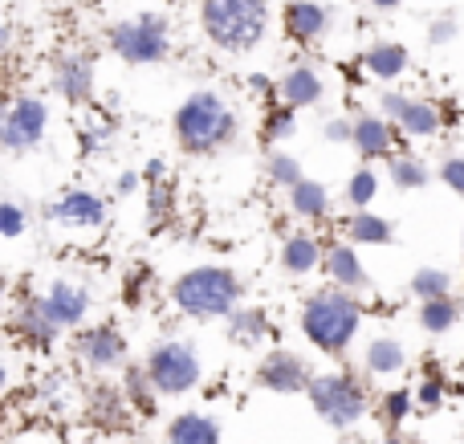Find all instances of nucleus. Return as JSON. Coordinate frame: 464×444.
<instances>
[{"label":"nucleus","mask_w":464,"mask_h":444,"mask_svg":"<svg viewBox=\"0 0 464 444\" xmlns=\"http://www.w3.org/2000/svg\"><path fill=\"white\" fill-rule=\"evenodd\" d=\"M362 323H367L362 294L338 290L330 282L310 290L297 306V334L305 339V347H314L326 359H346V351L359 343Z\"/></svg>","instance_id":"obj_1"},{"label":"nucleus","mask_w":464,"mask_h":444,"mask_svg":"<svg viewBox=\"0 0 464 444\" xmlns=\"http://www.w3.org/2000/svg\"><path fill=\"white\" fill-rule=\"evenodd\" d=\"M171 139L188 159H212L240 139V114L220 90H188L171 111Z\"/></svg>","instance_id":"obj_2"},{"label":"nucleus","mask_w":464,"mask_h":444,"mask_svg":"<svg viewBox=\"0 0 464 444\" xmlns=\"http://www.w3.org/2000/svg\"><path fill=\"white\" fill-rule=\"evenodd\" d=\"M168 302L188 323H228L245 306V277L225 261H200L171 277Z\"/></svg>","instance_id":"obj_3"},{"label":"nucleus","mask_w":464,"mask_h":444,"mask_svg":"<svg viewBox=\"0 0 464 444\" xmlns=\"http://www.w3.org/2000/svg\"><path fill=\"white\" fill-rule=\"evenodd\" d=\"M305 404L314 408L326 429L334 432H351L359 429L362 420L375 408V391H371V375L354 372V367H330V372H318L305 388Z\"/></svg>","instance_id":"obj_4"},{"label":"nucleus","mask_w":464,"mask_h":444,"mask_svg":"<svg viewBox=\"0 0 464 444\" xmlns=\"http://www.w3.org/2000/svg\"><path fill=\"white\" fill-rule=\"evenodd\" d=\"M273 24L269 0H200V29L220 53H253Z\"/></svg>","instance_id":"obj_5"},{"label":"nucleus","mask_w":464,"mask_h":444,"mask_svg":"<svg viewBox=\"0 0 464 444\" xmlns=\"http://www.w3.org/2000/svg\"><path fill=\"white\" fill-rule=\"evenodd\" d=\"M147 375L155 380L163 400H179L200 391L204 383V355L192 339H179V334H168V339H155L143 355Z\"/></svg>","instance_id":"obj_6"},{"label":"nucleus","mask_w":464,"mask_h":444,"mask_svg":"<svg viewBox=\"0 0 464 444\" xmlns=\"http://www.w3.org/2000/svg\"><path fill=\"white\" fill-rule=\"evenodd\" d=\"M106 49L127 65H163L171 57V21L163 13H139L106 24Z\"/></svg>","instance_id":"obj_7"},{"label":"nucleus","mask_w":464,"mask_h":444,"mask_svg":"<svg viewBox=\"0 0 464 444\" xmlns=\"http://www.w3.org/2000/svg\"><path fill=\"white\" fill-rule=\"evenodd\" d=\"M45 225L53 228V233L94 241V236H102L106 225H111V200L86 184H65L62 192L45 204Z\"/></svg>","instance_id":"obj_8"},{"label":"nucleus","mask_w":464,"mask_h":444,"mask_svg":"<svg viewBox=\"0 0 464 444\" xmlns=\"http://www.w3.org/2000/svg\"><path fill=\"white\" fill-rule=\"evenodd\" d=\"M49 122H53V111L41 94H13L8 98V111L0 119V151L5 155H24L37 151L49 139Z\"/></svg>","instance_id":"obj_9"},{"label":"nucleus","mask_w":464,"mask_h":444,"mask_svg":"<svg viewBox=\"0 0 464 444\" xmlns=\"http://www.w3.org/2000/svg\"><path fill=\"white\" fill-rule=\"evenodd\" d=\"M73 359L90 375H119L130 363V339L119 323H86L73 331Z\"/></svg>","instance_id":"obj_10"},{"label":"nucleus","mask_w":464,"mask_h":444,"mask_svg":"<svg viewBox=\"0 0 464 444\" xmlns=\"http://www.w3.org/2000/svg\"><path fill=\"white\" fill-rule=\"evenodd\" d=\"M49 86L65 106H98V57L94 49H65L49 62Z\"/></svg>","instance_id":"obj_11"},{"label":"nucleus","mask_w":464,"mask_h":444,"mask_svg":"<svg viewBox=\"0 0 464 444\" xmlns=\"http://www.w3.org/2000/svg\"><path fill=\"white\" fill-rule=\"evenodd\" d=\"M314 375V363L294 347H269L253 367V383L269 396H305Z\"/></svg>","instance_id":"obj_12"},{"label":"nucleus","mask_w":464,"mask_h":444,"mask_svg":"<svg viewBox=\"0 0 464 444\" xmlns=\"http://www.w3.org/2000/svg\"><path fill=\"white\" fill-rule=\"evenodd\" d=\"M37 294H41L45 314L53 318L65 334L82 331V326L90 323V314H94V294H90V285L78 282V277H49Z\"/></svg>","instance_id":"obj_13"},{"label":"nucleus","mask_w":464,"mask_h":444,"mask_svg":"<svg viewBox=\"0 0 464 444\" xmlns=\"http://www.w3.org/2000/svg\"><path fill=\"white\" fill-rule=\"evenodd\" d=\"M8 326H13L16 343L29 351H37V355H53V347L62 343V326L53 323V318L45 314V306H41V294H21L13 306V314H8Z\"/></svg>","instance_id":"obj_14"},{"label":"nucleus","mask_w":464,"mask_h":444,"mask_svg":"<svg viewBox=\"0 0 464 444\" xmlns=\"http://www.w3.org/2000/svg\"><path fill=\"white\" fill-rule=\"evenodd\" d=\"M400 127L392 119H383L379 111H359L354 114V130H351V151L359 155L362 163H375V159H392L400 151Z\"/></svg>","instance_id":"obj_15"},{"label":"nucleus","mask_w":464,"mask_h":444,"mask_svg":"<svg viewBox=\"0 0 464 444\" xmlns=\"http://www.w3.org/2000/svg\"><path fill=\"white\" fill-rule=\"evenodd\" d=\"M322 257H326V241H322L318 233H310V228H285V236H281V245H277L281 274L294 277V282L314 277L322 269Z\"/></svg>","instance_id":"obj_16"},{"label":"nucleus","mask_w":464,"mask_h":444,"mask_svg":"<svg viewBox=\"0 0 464 444\" xmlns=\"http://www.w3.org/2000/svg\"><path fill=\"white\" fill-rule=\"evenodd\" d=\"M277 102L294 106V111H318L326 102V78L318 65L294 62L277 73Z\"/></svg>","instance_id":"obj_17"},{"label":"nucleus","mask_w":464,"mask_h":444,"mask_svg":"<svg viewBox=\"0 0 464 444\" xmlns=\"http://www.w3.org/2000/svg\"><path fill=\"white\" fill-rule=\"evenodd\" d=\"M322 277L338 290H351V294H367L371 290V274L359 257V245H351L346 236L338 241H326V257H322Z\"/></svg>","instance_id":"obj_18"},{"label":"nucleus","mask_w":464,"mask_h":444,"mask_svg":"<svg viewBox=\"0 0 464 444\" xmlns=\"http://www.w3.org/2000/svg\"><path fill=\"white\" fill-rule=\"evenodd\" d=\"M281 29H285V37L294 45H318L330 33V8L322 0H285Z\"/></svg>","instance_id":"obj_19"},{"label":"nucleus","mask_w":464,"mask_h":444,"mask_svg":"<svg viewBox=\"0 0 464 444\" xmlns=\"http://www.w3.org/2000/svg\"><path fill=\"white\" fill-rule=\"evenodd\" d=\"M225 334L232 347L240 351H261L265 343H273V334H277V323H273L269 306H256V302H245V306L237 310V314L225 323Z\"/></svg>","instance_id":"obj_20"},{"label":"nucleus","mask_w":464,"mask_h":444,"mask_svg":"<svg viewBox=\"0 0 464 444\" xmlns=\"http://www.w3.org/2000/svg\"><path fill=\"white\" fill-rule=\"evenodd\" d=\"M86 416H90V424H98V429H106V432H122V429H130V404H127V396H122V388L119 383H90L86 388Z\"/></svg>","instance_id":"obj_21"},{"label":"nucleus","mask_w":464,"mask_h":444,"mask_svg":"<svg viewBox=\"0 0 464 444\" xmlns=\"http://www.w3.org/2000/svg\"><path fill=\"white\" fill-rule=\"evenodd\" d=\"M411 363L408 347H403V339H395V334H371L367 343H362V355H359V367L371 375V380H395V375H403Z\"/></svg>","instance_id":"obj_22"},{"label":"nucleus","mask_w":464,"mask_h":444,"mask_svg":"<svg viewBox=\"0 0 464 444\" xmlns=\"http://www.w3.org/2000/svg\"><path fill=\"white\" fill-rule=\"evenodd\" d=\"M163 444H225V424L204 408H184L163 424Z\"/></svg>","instance_id":"obj_23"},{"label":"nucleus","mask_w":464,"mask_h":444,"mask_svg":"<svg viewBox=\"0 0 464 444\" xmlns=\"http://www.w3.org/2000/svg\"><path fill=\"white\" fill-rule=\"evenodd\" d=\"M395 127H400V135L411 139V143H432V139H440V130H444V111L432 102V98L408 94L403 111L395 114Z\"/></svg>","instance_id":"obj_24"},{"label":"nucleus","mask_w":464,"mask_h":444,"mask_svg":"<svg viewBox=\"0 0 464 444\" xmlns=\"http://www.w3.org/2000/svg\"><path fill=\"white\" fill-rule=\"evenodd\" d=\"M285 208H289V217L305 220V225H326L330 212H334V192L322 179L305 176L302 184H294L285 192Z\"/></svg>","instance_id":"obj_25"},{"label":"nucleus","mask_w":464,"mask_h":444,"mask_svg":"<svg viewBox=\"0 0 464 444\" xmlns=\"http://www.w3.org/2000/svg\"><path fill=\"white\" fill-rule=\"evenodd\" d=\"M343 236L351 245H359V249H387V245H395V220L383 217V212H375V208L346 212Z\"/></svg>","instance_id":"obj_26"},{"label":"nucleus","mask_w":464,"mask_h":444,"mask_svg":"<svg viewBox=\"0 0 464 444\" xmlns=\"http://www.w3.org/2000/svg\"><path fill=\"white\" fill-rule=\"evenodd\" d=\"M119 388H122V396H127V404H130V412L135 416H143V420H151V416H160V388H155V380L147 375V367H143V359H130L127 367L119 372Z\"/></svg>","instance_id":"obj_27"},{"label":"nucleus","mask_w":464,"mask_h":444,"mask_svg":"<svg viewBox=\"0 0 464 444\" xmlns=\"http://www.w3.org/2000/svg\"><path fill=\"white\" fill-rule=\"evenodd\" d=\"M359 62H362V73L375 78V82H383V86L400 82L403 73L411 70V53H408V45H400V41H375Z\"/></svg>","instance_id":"obj_28"},{"label":"nucleus","mask_w":464,"mask_h":444,"mask_svg":"<svg viewBox=\"0 0 464 444\" xmlns=\"http://www.w3.org/2000/svg\"><path fill=\"white\" fill-rule=\"evenodd\" d=\"M383 176H387V184L395 188V192H424L428 184H432V163L424 159V155H416V151H395L392 159L383 163Z\"/></svg>","instance_id":"obj_29"},{"label":"nucleus","mask_w":464,"mask_h":444,"mask_svg":"<svg viewBox=\"0 0 464 444\" xmlns=\"http://www.w3.org/2000/svg\"><path fill=\"white\" fill-rule=\"evenodd\" d=\"M464 318V302L457 294H444V298H432V302H420L416 306V323L424 334H432V339H444V334H452L460 326Z\"/></svg>","instance_id":"obj_30"},{"label":"nucleus","mask_w":464,"mask_h":444,"mask_svg":"<svg viewBox=\"0 0 464 444\" xmlns=\"http://www.w3.org/2000/svg\"><path fill=\"white\" fill-rule=\"evenodd\" d=\"M179 217V192L171 179H160V184H147L143 188V220L151 233H163L171 228Z\"/></svg>","instance_id":"obj_31"},{"label":"nucleus","mask_w":464,"mask_h":444,"mask_svg":"<svg viewBox=\"0 0 464 444\" xmlns=\"http://www.w3.org/2000/svg\"><path fill=\"white\" fill-rule=\"evenodd\" d=\"M411 412H416V388H383L375 396V408H371V416L383 432H403Z\"/></svg>","instance_id":"obj_32"},{"label":"nucleus","mask_w":464,"mask_h":444,"mask_svg":"<svg viewBox=\"0 0 464 444\" xmlns=\"http://www.w3.org/2000/svg\"><path fill=\"white\" fill-rule=\"evenodd\" d=\"M379 192H383V176H379L371 163H359V168L346 176L343 192H338V200H343L346 212H359V208H371V204L379 200Z\"/></svg>","instance_id":"obj_33"},{"label":"nucleus","mask_w":464,"mask_h":444,"mask_svg":"<svg viewBox=\"0 0 464 444\" xmlns=\"http://www.w3.org/2000/svg\"><path fill=\"white\" fill-rule=\"evenodd\" d=\"M114 139H119V122H114L111 114H102L98 106H90L86 119H82V127H78L82 151H86V155H102V151H111V147H114Z\"/></svg>","instance_id":"obj_34"},{"label":"nucleus","mask_w":464,"mask_h":444,"mask_svg":"<svg viewBox=\"0 0 464 444\" xmlns=\"http://www.w3.org/2000/svg\"><path fill=\"white\" fill-rule=\"evenodd\" d=\"M261 168H265V179H269L277 192H289L294 184H302V179H305L302 159H297L289 147H269V151H265V163H261Z\"/></svg>","instance_id":"obj_35"},{"label":"nucleus","mask_w":464,"mask_h":444,"mask_svg":"<svg viewBox=\"0 0 464 444\" xmlns=\"http://www.w3.org/2000/svg\"><path fill=\"white\" fill-rule=\"evenodd\" d=\"M408 294L416 302L444 298V294H457V277H452V269H444V265H420L416 274L408 277Z\"/></svg>","instance_id":"obj_36"},{"label":"nucleus","mask_w":464,"mask_h":444,"mask_svg":"<svg viewBox=\"0 0 464 444\" xmlns=\"http://www.w3.org/2000/svg\"><path fill=\"white\" fill-rule=\"evenodd\" d=\"M411 388H416V408H420V412H440V408L449 404V375L440 372V363H436V359H428L424 375H420Z\"/></svg>","instance_id":"obj_37"},{"label":"nucleus","mask_w":464,"mask_h":444,"mask_svg":"<svg viewBox=\"0 0 464 444\" xmlns=\"http://www.w3.org/2000/svg\"><path fill=\"white\" fill-rule=\"evenodd\" d=\"M297 114L302 111H294V106H285V102H273V106H265V114H261V139H265V147H285L289 139L297 135Z\"/></svg>","instance_id":"obj_38"},{"label":"nucleus","mask_w":464,"mask_h":444,"mask_svg":"<svg viewBox=\"0 0 464 444\" xmlns=\"http://www.w3.org/2000/svg\"><path fill=\"white\" fill-rule=\"evenodd\" d=\"M29 228H33L29 208L0 196V241H21V236H29Z\"/></svg>","instance_id":"obj_39"},{"label":"nucleus","mask_w":464,"mask_h":444,"mask_svg":"<svg viewBox=\"0 0 464 444\" xmlns=\"http://www.w3.org/2000/svg\"><path fill=\"white\" fill-rule=\"evenodd\" d=\"M147 294H151V269L147 265H130L122 277V306L127 310H143Z\"/></svg>","instance_id":"obj_40"},{"label":"nucleus","mask_w":464,"mask_h":444,"mask_svg":"<svg viewBox=\"0 0 464 444\" xmlns=\"http://www.w3.org/2000/svg\"><path fill=\"white\" fill-rule=\"evenodd\" d=\"M436 179L449 188L452 196L464 200V151H449L440 163H436Z\"/></svg>","instance_id":"obj_41"},{"label":"nucleus","mask_w":464,"mask_h":444,"mask_svg":"<svg viewBox=\"0 0 464 444\" xmlns=\"http://www.w3.org/2000/svg\"><path fill=\"white\" fill-rule=\"evenodd\" d=\"M351 130H354V114H330L318 135L334 147H351Z\"/></svg>","instance_id":"obj_42"},{"label":"nucleus","mask_w":464,"mask_h":444,"mask_svg":"<svg viewBox=\"0 0 464 444\" xmlns=\"http://www.w3.org/2000/svg\"><path fill=\"white\" fill-rule=\"evenodd\" d=\"M143 188H147V179H143V168H122L119 176H114L111 192L119 196V200H130V196H143Z\"/></svg>","instance_id":"obj_43"},{"label":"nucleus","mask_w":464,"mask_h":444,"mask_svg":"<svg viewBox=\"0 0 464 444\" xmlns=\"http://www.w3.org/2000/svg\"><path fill=\"white\" fill-rule=\"evenodd\" d=\"M245 86H248V94H253L256 102H265V106L277 102V78H269V73L253 70V73L245 78Z\"/></svg>","instance_id":"obj_44"},{"label":"nucleus","mask_w":464,"mask_h":444,"mask_svg":"<svg viewBox=\"0 0 464 444\" xmlns=\"http://www.w3.org/2000/svg\"><path fill=\"white\" fill-rule=\"evenodd\" d=\"M457 21H452V16H436L432 24H428V45H449V41H457Z\"/></svg>","instance_id":"obj_45"},{"label":"nucleus","mask_w":464,"mask_h":444,"mask_svg":"<svg viewBox=\"0 0 464 444\" xmlns=\"http://www.w3.org/2000/svg\"><path fill=\"white\" fill-rule=\"evenodd\" d=\"M143 179H147V184H160V179H171L168 159H163V155H151V159L143 163Z\"/></svg>","instance_id":"obj_46"},{"label":"nucleus","mask_w":464,"mask_h":444,"mask_svg":"<svg viewBox=\"0 0 464 444\" xmlns=\"http://www.w3.org/2000/svg\"><path fill=\"white\" fill-rule=\"evenodd\" d=\"M8 49H13V29L0 21V57H8Z\"/></svg>","instance_id":"obj_47"},{"label":"nucleus","mask_w":464,"mask_h":444,"mask_svg":"<svg viewBox=\"0 0 464 444\" xmlns=\"http://www.w3.org/2000/svg\"><path fill=\"white\" fill-rule=\"evenodd\" d=\"M403 0H371V8H379V13H392V8H400Z\"/></svg>","instance_id":"obj_48"},{"label":"nucleus","mask_w":464,"mask_h":444,"mask_svg":"<svg viewBox=\"0 0 464 444\" xmlns=\"http://www.w3.org/2000/svg\"><path fill=\"white\" fill-rule=\"evenodd\" d=\"M379 444H411L408 437H403V432H383V440Z\"/></svg>","instance_id":"obj_49"},{"label":"nucleus","mask_w":464,"mask_h":444,"mask_svg":"<svg viewBox=\"0 0 464 444\" xmlns=\"http://www.w3.org/2000/svg\"><path fill=\"white\" fill-rule=\"evenodd\" d=\"M8 383H13V375H8V367L0 363V396H5V391H8Z\"/></svg>","instance_id":"obj_50"},{"label":"nucleus","mask_w":464,"mask_h":444,"mask_svg":"<svg viewBox=\"0 0 464 444\" xmlns=\"http://www.w3.org/2000/svg\"><path fill=\"white\" fill-rule=\"evenodd\" d=\"M5 111H8V98H0V119H5Z\"/></svg>","instance_id":"obj_51"},{"label":"nucleus","mask_w":464,"mask_h":444,"mask_svg":"<svg viewBox=\"0 0 464 444\" xmlns=\"http://www.w3.org/2000/svg\"><path fill=\"white\" fill-rule=\"evenodd\" d=\"M460 253H464V236H460Z\"/></svg>","instance_id":"obj_52"},{"label":"nucleus","mask_w":464,"mask_h":444,"mask_svg":"<svg viewBox=\"0 0 464 444\" xmlns=\"http://www.w3.org/2000/svg\"><path fill=\"white\" fill-rule=\"evenodd\" d=\"M45 444H57V440H45Z\"/></svg>","instance_id":"obj_53"}]
</instances>
